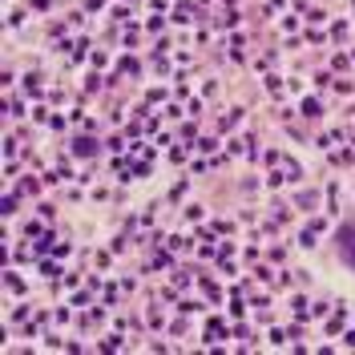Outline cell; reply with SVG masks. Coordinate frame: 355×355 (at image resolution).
I'll use <instances>...</instances> for the list:
<instances>
[{
	"instance_id": "cell-1",
	"label": "cell",
	"mask_w": 355,
	"mask_h": 355,
	"mask_svg": "<svg viewBox=\"0 0 355 355\" xmlns=\"http://www.w3.org/2000/svg\"><path fill=\"white\" fill-rule=\"evenodd\" d=\"M331 246H335V259H339V263H343V266L355 275V218L339 222V230H335Z\"/></svg>"
}]
</instances>
